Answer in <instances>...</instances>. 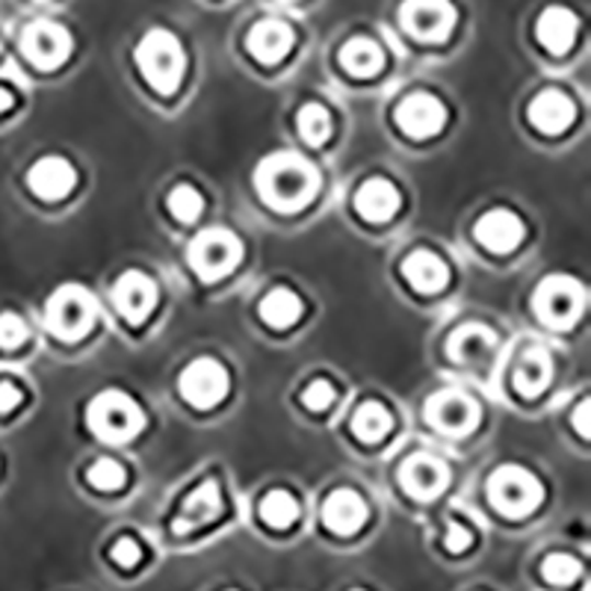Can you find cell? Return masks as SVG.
I'll list each match as a JSON object with an SVG mask.
<instances>
[{
  "mask_svg": "<svg viewBox=\"0 0 591 591\" xmlns=\"http://www.w3.org/2000/svg\"><path fill=\"white\" fill-rule=\"evenodd\" d=\"M254 184L270 207L291 214L314 202V195L320 190V172L296 151H279L258 166Z\"/></svg>",
  "mask_w": 591,
  "mask_h": 591,
  "instance_id": "6da1fadb",
  "label": "cell"
},
{
  "mask_svg": "<svg viewBox=\"0 0 591 591\" xmlns=\"http://www.w3.org/2000/svg\"><path fill=\"white\" fill-rule=\"evenodd\" d=\"M136 66L157 92L172 95L184 78V48L169 30H148L136 45Z\"/></svg>",
  "mask_w": 591,
  "mask_h": 591,
  "instance_id": "7a4b0ae2",
  "label": "cell"
},
{
  "mask_svg": "<svg viewBox=\"0 0 591 591\" xmlns=\"http://www.w3.org/2000/svg\"><path fill=\"white\" fill-rule=\"evenodd\" d=\"M87 420L89 429L101 441L125 444L134 435H139V429L146 427V411L136 406L127 394H122V390H104V394H98L89 402Z\"/></svg>",
  "mask_w": 591,
  "mask_h": 591,
  "instance_id": "3957f363",
  "label": "cell"
},
{
  "mask_svg": "<svg viewBox=\"0 0 591 591\" xmlns=\"http://www.w3.org/2000/svg\"><path fill=\"white\" fill-rule=\"evenodd\" d=\"M98 320V302L95 296L78 284H66L59 287L48 299L45 308V322H48L50 334L62 340H80L89 334V329Z\"/></svg>",
  "mask_w": 591,
  "mask_h": 591,
  "instance_id": "277c9868",
  "label": "cell"
},
{
  "mask_svg": "<svg viewBox=\"0 0 591 591\" xmlns=\"http://www.w3.org/2000/svg\"><path fill=\"white\" fill-rule=\"evenodd\" d=\"M533 308L544 326L568 329L580 320L582 308H586V291L571 275H547L535 291Z\"/></svg>",
  "mask_w": 591,
  "mask_h": 591,
  "instance_id": "5b68a950",
  "label": "cell"
},
{
  "mask_svg": "<svg viewBox=\"0 0 591 591\" xmlns=\"http://www.w3.org/2000/svg\"><path fill=\"white\" fill-rule=\"evenodd\" d=\"M542 482L521 465L497 467L488 479V500L497 512L509 514V518L533 512L535 505L542 503Z\"/></svg>",
  "mask_w": 591,
  "mask_h": 591,
  "instance_id": "8992f818",
  "label": "cell"
},
{
  "mask_svg": "<svg viewBox=\"0 0 591 591\" xmlns=\"http://www.w3.org/2000/svg\"><path fill=\"white\" fill-rule=\"evenodd\" d=\"M190 266L195 270V275H202L204 282H216L240 263L242 246L240 240L234 237L231 231L225 228H211V231L198 234L193 242H190Z\"/></svg>",
  "mask_w": 591,
  "mask_h": 591,
  "instance_id": "52a82bcc",
  "label": "cell"
},
{
  "mask_svg": "<svg viewBox=\"0 0 591 591\" xmlns=\"http://www.w3.org/2000/svg\"><path fill=\"white\" fill-rule=\"evenodd\" d=\"M399 21L414 39L444 42L456 27V7L450 0H406Z\"/></svg>",
  "mask_w": 591,
  "mask_h": 591,
  "instance_id": "ba28073f",
  "label": "cell"
},
{
  "mask_svg": "<svg viewBox=\"0 0 591 591\" xmlns=\"http://www.w3.org/2000/svg\"><path fill=\"white\" fill-rule=\"evenodd\" d=\"M178 390L195 408H214L228 394V370L214 359L193 361L178 378Z\"/></svg>",
  "mask_w": 591,
  "mask_h": 591,
  "instance_id": "9c48e42d",
  "label": "cell"
},
{
  "mask_svg": "<svg viewBox=\"0 0 591 591\" xmlns=\"http://www.w3.org/2000/svg\"><path fill=\"white\" fill-rule=\"evenodd\" d=\"M21 50L36 68H57L71 54V36L62 24L54 21H36L24 30Z\"/></svg>",
  "mask_w": 591,
  "mask_h": 591,
  "instance_id": "30bf717a",
  "label": "cell"
},
{
  "mask_svg": "<svg viewBox=\"0 0 591 591\" xmlns=\"http://www.w3.org/2000/svg\"><path fill=\"white\" fill-rule=\"evenodd\" d=\"M427 420L444 435H467L479 420V408L462 390H441L427 402Z\"/></svg>",
  "mask_w": 591,
  "mask_h": 591,
  "instance_id": "8fae6325",
  "label": "cell"
},
{
  "mask_svg": "<svg viewBox=\"0 0 591 591\" xmlns=\"http://www.w3.org/2000/svg\"><path fill=\"white\" fill-rule=\"evenodd\" d=\"M113 305L127 322H146L157 305V287L146 272L130 270L113 287Z\"/></svg>",
  "mask_w": 591,
  "mask_h": 591,
  "instance_id": "7c38bea8",
  "label": "cell"
},
{
  "mask_svg": "<svg viewBox=\"0 0 591 591\" xmlns=\"http://www.w3.org/2000/svg\"><path fill=\"white\" fill-rule=\"evenodd\" d=\"M444 104L435 95H429V92H414V95H408L397 107V125L402 127V134L414 136V139L435 136L444 127Z\"/></svg>",
  "mask_w": 591,
  "mask_h": 591,
  "instance_id": "4fadbf2b",
  "label": "cell"
},
{
  "mask_svg": "<svg viewBox=\"0 0 591 591\" xmlns=\"http://www.w3.org/2000/svg\"><path fill=\"white\" fill-rule=\"evenodd\" d=\"M399 482L406 488L408 495L417 497V500H432L446 488L450 482V470H446L444 462H437L435 456H411L406 465L399 467Z\"/></svg>",
  "mask_w": 591,
  "mask_h": 591,
  "instance_id": "5bb4252c",
  "label": "cell"
},
{
  "mask_svg": "<svg viewBox=\"0 0 591 591\" xmlns=\"http://www.w3.org/2000/svg\"><path fill=\"white\" fill-rule=\"evenodd\" d=\"M446 352L456 364L465 367H482L495 359L497 352V334L491 329H485L479 322H467L462 329L453 331V338L446 343Z\"/></svg>",
  "mask_w": 591,
  "mask_h": 591,
  "instance_id": "9a60e30c",
  "label": "cell"
},
{
  "mask_svg": "<svg viewBox=\"0 0 591 591\" xmlns=\"http://www.w3.org/2000/svg\"><path fill=\"white\" fill-rule=\"evenodd\" d=\"M524 223L512 214V211H503L497 207L491 214H485L479 223H476V240L482 242L485 249H491L497 254L512 252L524 240Z\"/></svg>",
  "mask_w": 591,
  "mask_h": 591,
  "instance_id": "2e32d148",
  "label": "cell"
},
{
  "mask_svg": "<svg viewBox=\"0 0 591 591\" xmlns=\"http://www.w3.org/2000/svg\"><path fill=\"white\" fill-rule=\"evenodd\" d=\"M75 169L62 157H42L39 163L33 166L27 172V184L33 193L45 198V202H57V198H66L71 190H75Z\"/></svg>",
  "mask_w": 591,
  "mask_h": 591,
  "instance_id": "e0dca14e",
  "label": "cell"
},
{
  "mask_svg": "<svg viewBox=\"0 0 591 591\" xmlns=\"http://www.w3.org/2000/svg\"><path fill=\"white\" fill-rule=\"evenodd\" d=\"M367 521V503L361 500L350 488H340L322 503V524L329 526L331 533L352 535L359 533Z\"/></svg>",
  "mask_w": 591,
  "mask_h": 591,
  "instance_id": "ac0fdd59",
  "label": "cell"
},
{
  "mask_svg": "<svg viewBox=\"0 0 591 591\" xmlns=\"http://www.w3.org/2000/svg\"><path fill=\"white\" fill-rule=\"evenodd\" d=\"M293 48V30L291 24H284L279 19L258 21L249 33V50L258 62H282L287 57V50Z\"/></svg>",
  "mask_w": 591,
  "mask_h": 591,
  "instance_id": "d6986e66",
  "label": "cell"
},
{
  "mask_svg": "<svg viewBox=\"0 0 591 591\" xmlns=\"http://www.w3.org/2000/svg\"><path fill=\"white\" fill-rule=\"evenodd\" d=\"M223 512V497H219V485L214 479H207L195 488L193 495L186 497L184 505H181V514H178L175 530L178 533H190L195 526H204L216 521Z\"/></svg>",
  "mask_w": 591,
  "mask_h": 591,
  "instance_id": "ffe728a7",
  "label": "cell"
},
{
  "mask_svg": "<svg viewBox=\"0 0 591 591\" xmlns=\"http://www.w3.org/2000/svg\"><path fill=\"white\" fill-rule=\"evenodd\" d=\"M530 122L542 134H562L573 122V101L559 89H544L530 104Z\"/></svg>",
  "mask_w": 591,
  "mask_h": 591,
  "instance_id": "44dd1931",
  "label": "cell"
},
{
  "mask_svg": "<svg viewBox=\"0 0 591 591\" xmlns=\"http://www.w3.org/2000/svg\"><path fill=\"white\" fill-rule=\"evenodd\" d=\"M355 207L370 223H388L390 216L399 211L397 186L385 181V178H370L355 193Z\"/></svg>",
  "mask_w": 591,
  "mask_h": 591,
  "instance_id": "7402d4cb",
  "label": "cell"
},
{
  "mask_svg": "<svg viewBox=\"0 0 591 591\" xmlns=\"http://www.w3.org/2000/svg\"><path fill=\"white\" fill-rule=\"evenodd\" d=\"M577 15L565 7H547L535 24V36L550 54H565L577 39Z\"/></svg>",
  "mask_w": 591,
  "mask_h": 591,
  "instance_id": "603a6c76",
  "label": "cell"
},
{
  "mask_svg": "<svg viewBox=\"0 0 591 591\" xmlns=\"http://www.w3.org/2000/svg\"><path fill=\"white\" fill-rule=\"evenodd\" d=\"M402 275H406V282L420 293L444 291L446 282H450L446 263L441 261L435 252H427V249L408 254L406 261H402Z\"/></svg>",
  "mask_w": 591,
  "mask_h": 591,
  "instance_id": "cb8c5ba5",
  "label": "cell"
},
{
  "mask_svg": "<svg viewBox=\"0 0 591 591\" xmlns=\"http://www.w3.org/2000/svg\"><path fill=\"white\" fill-rule=\"evenodd\" d=\"M553 376V361L547 355V350L542 346H533V350H526L518 361V367H514V388L521 397H538L544 388H547V382Z\"/></svg>",
  "mask_w": 591,
  "mask_h": 591,
  "instance_id": "d4e9b609",
  "label": "cell"
},
{
  "mask_svg": "<svg viewBox=\"0 0 591 591\" xmlns=\"http://www.w3.org/2000/svg\"><path fill=\"white\" fill-rule=\"evenodd\" d=\"M340 62L355 78H370V75H376L378 68H382L385 57H382V48H378L376 42L367 39V36H355L340 50Z\"/></svg>",
  "mask_w": 591,
  "mask_h": 591,
  "instance_id": "484cf974",
  "label": "cell"
},
{
  "mask_svg": "<svg viewBox=\"0 0 591 591\" xmlns=\"http://www.w3.org/2000/svg\"><path fill=\"white\" fill-rule=\"evenodd\" d=\"M299 314L302 299L293 291H287V287H275L261 302V317L272 329H287V326L299 320Z\"/></svg>",
  "mask_w": 591,
  "mask_h": 591,
  "instance_id": "4316f807",
  "label": "cell"
},
{
  "mask_svg": "<svg viewBox=\"0 0 591 591\" xmlns=\"http://www.w3.org/2000/svg\"><path fill=\"white\" fill-rule=\"evenodd\" d=\"M394 420H390V411L382 402H364V406L355 411L352 417V432L364 441V444H376L382 437L388 435Z\"/></svg>",
  "mask_w": 591,
  "mask_h": 591,
  "instance_id": "83f0119b",
  "label": "cell"
},
{
  "mask_svg": "<svg viewBox=\"0 0 591 591\" xmlns=\"http://www.w3.org/2000/svg\"><path fill=\"white\" fill-rule=\"evenodd\" d=\"M261 518L270 526H291L296 518H299V503L293 500L291 491H270V495L261 500Z\"/></svg>",
  "mask_w": 591,
  "mask_h": 591,
  "instance_id": "f1b7e54d",
  "label": "cell"
},
{
  "mask_svg": "<svg viewBox=\"0 0 591 591\" xmlns=\"http://www.w3.org/2000/svg\"><path fill=\"white\" fill-rule=\"evenodd\" d=\"M299 134L310 146H322L331 134L329 110L322 107V104H305L299 110Z\"/></svg>",
  "mask_w": 591,
  "mask_h": 591,
  "instance_id": "f546056e",
  "label": "cell"
},
{
  "mask_svg": "<svg viewBox=\"0 0 591 591\" xmlns=\"http://www.w3.org/2000/svg\"><path fill=\"white\" fill-rule=\"evenodd\" d=\"M169 211L181 223H195L198 214L204 211V198L198 195V190L190 184H178L172 193H169Z\"/></svg>",
  "mask_w": 591,
  "mask_h": 591,
  "instance_id": "4dcf8cb0",
  "label": "cell"
},
{
  "mask_svg": "<svg viewBox=\"0 0 591 591\" xmlns=\"http://www.w3.org/2000/svg\"><path fill=\"white\" fill-rule=\"evenodd\" d=\"M87 479L98 491H118L127 482V474L116 458H98L95 465L89 467Z\"/></svg>",
  "mask_w": 591,
  "mask_h": 591,
  "instance_id": "1f68e13d",
  "label": "cell"
},
{
  "mask_svg": "<svg viewBox=\"0 0 591 591\" xmlns=\"http://www.w3.org/2000/svg\"><path fill=\"white\" fill-rule=\"evenodd\" d=\"M544 577L553 586H571L577 577H580V562L568 556V553H556V556H547L544 559Z\"/></svg>",
  "mask_w": 591,
  "mask_h": 591,
  "instance_id": "d6a6232c",
  "label": "cell"
},
{
  "mask_svg": "<svg viewBox=\"0 0 591 591\" xmlns=\"http://www.w3.org/2000/svg\"><path fill=\"white\" fill-rule=\"evenodd\" d=\"M27 334V322L19 314H0V350H19Z\"/></svg>",
  "mask_w": 591,
  "mask_h": 591,
  "instance_id": "836d02e7",
  "label": "cell"
},
{
  "mask_svg": "<svg viewBox=\"0 0 591 591\" xmlns=\"http://www.w3.org/2000/svg\"><path fill=\"white\" fill-rule=\"evenodd\" d=\"M302 402H305L310 411H322V408H329L331 402H334V388H331L326 378H317L314 385H308V388H305V394H302Z\"/></svg>",
  "mask_w": 591,
  "mask_h": 591,
  "instance_id": "e575fe53",
  "label": "cell"
},
{
  "mask_svg": "<svg viewBox=\"0 0 591 591\" xmlns=\"http://www.w3.org/2000/svg\"><path fill=\"white\" fill-rule=\"evenodd\" d=\"M110 556H113L122 568H134L143 553H139V544H136L134 538H118V542L113 544V553H110Z\"/></svg>",
  "mask_w": 591,
  "mask_h": 591,
  "instance_id": "d590c367",
  "label": "cell"
},
{
  "mask_svg": "<svg viewBox=\"0 0 591 591\" xmlns=\"http://www.w3.org/2000/svg\"><path fill=\"white\" fill-rule=\"evenodd\" d=\"M446 547L453 553H462L470 547V533H467L462 524H450V533H446Z\"/></svg>",
  "mask_w": 591,
  "mask_h": 591,
  "instance_id": "8d00e7d4",
  "label": "cell"
},
{
  "mask_svg": "<svg viewBox=\"0 0 591 591\" xmlns=\"http://www.w3.org/2000/svg\"><path fill=\"white\" fill-rule=\"evenodd\" d=\"M21 390L12 382H0V414H7L12 408H19Z\"/></svg>",
  "mask_w": 591,
  "mask_h": 591,
  "instance_id": "74e56055",
  "label": "cell"
},
{
  "mask_svg": "<svg viewBox=\"0 0 591 591\" xmlns=\"http://www.w3.org/2000/svg\"><path fill=\"white\" fill-rule=\"evenodd\" d=\"M589 411L591 406L589 402H582L580 408H577V414H573V423H577V432H582V437H589Z\"/></svg>",
  "mask_w": 591,
  "mask_h": 591,
  "instance_id": "f35d334b",
  "label": "cell"
},
{
  "mask_svg": "<svg viewBox=\"0 0 591 591\" xmlns=\"http://www.w3.org/2000/svg\"><path fill=\"white\" fill-rule=\"evenodd\" d=\"M15 104V95H12L10 89H0V113H7Z\"/></svg>",
  "mask_w": 591,
  "mask_h": 591,
  "instance_id": "ab89813d",
  "label": "cell"
}]
</instances>
